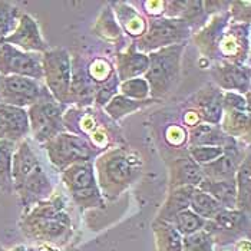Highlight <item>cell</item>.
Wrapping results in <instances>:
<instances>
[{"label": "cell", "mask_w": 251, "mask_h": 251, "mask_svg": "<svg viewBox=\"0 0 251 251\" xmlns=\"http://www.w3.org/2000/svg\"><path fill=\"white\" fill-rule=\"evenodd\" d=\"M95 178L103 200L115 201L142 175L141 155L131 148H111L95 158Z\"/></svg>", "instance_id": "cell-1"}, {"label": "cell", "mask_w": 251, "mask_h": 251, "mask_svg": "<svg viewBox=\"0 0 251 251\" xmlns=\"http://www.w3.org/2000/svg\"><path fill=\"white\" fill-rule=\"evenodd\" d=\"M12 181L13 193L18 194L25 208L35 207L39 202L49 200L53 194L49 176L26 139L16 145L13 152Z\"/></svg>", "instance_id": "cell-2"}, {"label": "cell", "mask_w": 251, "mask_h": 251, "mask_svg": "<svg viewBox=\"0 0 251 251\" xmlns=\"http://www.w3.org/2000/svg\"><path fill=\"white\" fill-rule=\"evenodd\" d=\"M23 232L32 238L50 244H62L72 234V221L66 213V204L60 197H50L36 204L23 218Z\"/></svg>", "instance_id": "cell-3"}, {"label": "cell", "mask_w": 251, "mask_h": 251, "mask_svg": "<svg viewBox=\"0 0 251 251\" xmlns=\"http://www.w3.org/2000/svg\"><path fill=\"white\" fill-rule=\"evenodd\" d=\"M184 50L185 45H174L148 53L150 66L144 74V79L150 86L151 99L159 100L174 89L181 74Z\"/></svg>", "instance_id": "cell-4"}, {"label": "cell", "mask_w": 251, "mask_h": 251, "mask_svg": "<svg viewBox=\"0 0 251 251\" xmlns=\"http://www.w3.org/2000/svg\"><path fill=\"white\" fill-rule=\"evenodd\" d=\"M43 147L48 152L50 164L59 173H63L74 164L94 161L98 155L103 152L98 150L88 138L71 132L59 134L46 144H43Z\"/></svg>", "instance_id": "cell-5"}, {"label": "cell", "mask_w": 251, "mask_h": 251, "mask_svg": "<svg viewBox=\"0 0 251 251\" xmlns=\"http://www.w3.org/2000/svg\"><path fill=\"white\" fill-rule=\"evenodd\" d=\"M193 35L190 25L182 19H170V18H151L147 22L145 33L134 40L135 48L148 55L162 48L185 45V42Z\"/></svg>", "instance_id": "cell-6"}, {"label": "cell", "mask_w": 251, "mask_h": 251, "mask_svg": "<svg viewBox=\"0 0 251 251\" xmlns=\"http://www.w3.org/2000/svg\"><path fill=\"white\" fill-rule=\"evenodd\" d=\"M62 181L80 210L105 207V200L95 178L94 161L71 165L62 173Z\"/></svg>", "instance_id": "cell-7"}, {"label": "cell", "mask_w": 251, "mask_h": 251, "mask_svg": "<svg viewBox=\"0 0 251 251\" xmlns=\"http://www.w3.org/2000/svg\"><path fill=\"white\" fill-rule=\"evenodd\" d=\"M43 82L53 99L66 105L71 100V55L63 48H53L42 53Z\"/></svg>", "instance_id": "cell-8"}, {"label": "cell", "mask_w": 251, "mask_h": 251, "mask_svg": "<svg viewBox=\"0 0 251 251\" xmlns=\"http://www.w3.org/2000/svg\"><path fill=\"white\" fill-rule=\"evenodd\" d=\"M30 132L39 144H46L52 138L66 132L63 125L65 105L56 102L53 97L45 98L27 108Z\"/></svg>", "instance_id": "cell-9"}, {"label": "cell", "mask_w": 251, "mask_h": 251, "mask_svg": "<svg viewBox=\"0 0 251 251\" xmlns=\"http://www.w3.org/2000/svg\"><path fill=\"white\" fill-rule=\"evenodd\" d=\"M52 97L43 82L23 76H0V103L26 109Z\"/></svg>", "instance_id": "cell-10"}, {"label": "cell", "mask_w": 251, "mask_h": 251, "mask_svg": "<svg viewBox=\"0 0 251 251\" xmlns=\"http://www.w3.org/2000/svg\"><path fill=\"white\" fill-rule=\"evenodd\" d=\"M0 76H23L43 82L42 55L23 52L3 42L0 46Z\"/></svg>", "instance_id": "cell-11"}, {"label": "cell", "mask_w": 251, "mask_h": 251, "mask_svg": "<svg viewBox=\"0 0 251 251\" xmlns=\"http://www.w3.org/2000/svg\"><path fill=\"white\" fill-rule=\"evenodd\" d=\"M250 218L249 214L240 210H223L213 220L205 221L204 231L208 232L214 244H228L249 234Z\"/></svg>", "instance_id": "cell-12"}, {"label": "cell", "mask_w": 251, "mask_h": 251, "mask_svg": "<svg viewBox=\"0 0 251 251\" xmlns=\"http://www.w3.org/2000/svg\"><path fill=\"white\" fill-rule=\"evenodd\" d=\"M220 60L244 66L250 56V23H232L227 26L220 43Z\"/></svg>", "instance_id": "cell-13"}, {"label": "cell", "mask_w": 251, "mask_h": 251, "mask_svg": "<svg viewBox=\"0 0 251 251\" xmlns=\"http://www.w3.org/2000/svg\"><path fill=\"white\" fill-rule=\"evenodd\" d=\"M214 85L223 92H235L240 95L250 94V68L234 65L227 60H218L210 68Z\"/></svg>", "instance_id": "cell-14"}, {"label": "cell", "mask_w": 251, "mask_h": 251, "mask_svg": "<svg viewBox=\"0 0 251 251\" xmlns=\"http://www.w3.org/2000/svg\"><path fill=\"white\" fill-rule=\"evenodd\" d=\"M230 20H231L230 13L227 9L224 12L214 15L210 22H207L200 30L195 32L194 42L205 59H211L215 62L220 60V55H218L220 43H221V39L224 36L227 26L230 25Z\"/></svg>", "instance_id": "cell-15"}, {"label": "cell", "mask_w": 251, "mask_h": 251, "mask_svg": "<svg viewBox=\"0 0 251 251\" xmlns=\"http://www.w3.org/2000/svg\"><path fill=\"white\" fill-rule=\"evenodd\" d=\"M247 152H250L249 148H244V144L235 139L232 144L224 148V152L221 156H218L213 162L201 167L204 178H210L214 181L235 179L237 170Z\"/></svg>", "instance_id": "cell-16"}, {"label": "cell", "mask_w": 251, "mask_h": 251, "mask_svg": "<svg viewBox=\"0 0 251 251\" xmlns=\"http://www.w3.org/2000/svg\"><path fill=\"white\" fill-rule=\"evenodd\" d=\"M3 42L18 48L23 52H30V53L42 55L50 49L39 30L38 22L27 13L20 16L15 32L9 35Z\"/></svg>", "instance_id": "cell-17"}, {"label": "cell", "mask_w": 251, "mask_h": 251, "mask_svg": "<svg viewBox=\"0 0 251 251\" xmlns=\"http://www.w3.org/2000/svg\"><path fill=\"white\" fill-rule=\"evenodd\" d=\"M71 100L69 103H75L79 108L91 106L95 100L98 83L91 77L88 72V65H85L83 59L79 56H71Z\"/></svg>", "instance_id": "cell-18"}, {"label": "cell", "mask_w": 251, "mask_h": 251, "mask_svg": "<svg viewBox=\"0 0 251 251\" xmlns=\"http://www.w3.org/2000/svg\"><path fill=\"white\" fill-rule=\"evenodd\" d=\"M30 134L26 109L0 103V141L19 144Z\"/></svg>", "instance_id": "cell-19"}, {"label": "cell", "mask_w": 251, "mask_h": 251, "mask_svg": "<svg viewBox=\"0 0 251 251\" xmlns=\"http://www.w3.org/2000/svg\"><path fill=\"white\" fill-rule=\"evenodd\" d=\"M223 95L224 92L214 83L205 85L198 91L194 99V112L198 116L200 122L220 125L223 118Z\"/></svg>", "instance_id": "cell-20"}, {"label": "cell", "mask_w": 251, "mask_h": 251, "mask_svg": "<svg viewBox=\"0 0 251 251\" xmlns=\"http://www.w3.org/2000/svg\"><path fill=\"white\" fill-rule=\"evenodd\" d=\"M150 66L148 55L139 52L132 42L126 50L116 53V75L121 82L142 76Z\"/></svg>", "instance_id": "cell-21"}, {"label": "cell", "mask_w": 251, "mask_h": 251, "mask_svg": "<svg viewBox=\"0 0 251 251\" xmlns=\"http://www.w3.org/2000/svg\"><path fill=\"white\" fill-rule=\"evenodd\" d=\"M171 190L178 187H198L204 174L201 167L188 155V152L175 158L170 167Z\"/></svg>", "instance_id": "cell-22"}, {"label": "cell", "mask_w": 251, "mask_h": 251, "mask_svg": "<svg viewBox=\"0 0 251 251\" xmlns=\"http://www.w3.org/2000/svg\"><path fill=\"white\" fill-rule=\"evenodd\" d=\"M188 145L190 147H221L226 148L227 145L232 144L235 139L226 135L220 125L211 124H197L190 128L187 132Z\"/></svg>", "instance_id": "cell-23"}, {"label": "cell", "mask_w": 251, "mask_h": 251, "mask_svg": "<svg viewBox=\"0 0 251 251\" xmlns=\"http://www.w3.org/2000/svg\"><path fill=\"white\" fill-rule=\"evenodd\" d=\"M111 6H112V12L115 15L116 22H119L122 29L131 38H134L136 40L145 33L147 20H145L144 16L139 15V12L136 9L129 6L128 3H124V1L111 3Z\"/></svg>", "instance_id": "cell-24"}, {"label": "cell", "mask_w": 251, "mask_h": 251, "mask_svg": "<svg viewBox=\"0 0 251 251\" xmlns=\"http://www.w3.org/2000/svg\"><path fill=\"white\" fill-rule=\"evenodd\" d=\"M198 190L211 195L226 210H237V188L235 179L231 181H214L210 178H202L197 187Z\"/></svg>", "instance_id": "cell-25"}, {"label": "cell", "mask_w": 251, "mask_h": 251, "mask_svg": "<svg viewBox=\"0 0 251 251\" xmlns=\"http://www.w3.org/2000/svg\"><path fill=\"white\" fill-rule=\"evenodd\" d=\"M194 190H195V187L173 188L170 195H168V198H167V201H165V204L162 205L161 211L158 214L156 220L173 224L174 218L178 214L190 208V202H191Z\"/></svg>", "instance_id": "cell-26"}, {"label": "cell", "mask_w": 251, "mask_h": 251, "mask_svg": "<svg viewBox=\"0 0 251 251\" xmlns=\"http://www.w3.org/2000/svg\"><path fill=\"white\" fill-rule=\"evenodd\" d=\"M220 128L226 135L243 142L250 141V112L228 109L223 112Z\"/></svg>", "instance_id": "cell-27"}, {"label": "cell", "mask_w": 251, "mask_h": 251, "mask_svg": "<svg viewBox=\"0 0 251 251\" xmlns=\"http://www.w3.org/2000/svg\"><path fill=\"white\" fill-rule=\"evenodd\" d=\"M237 188V210L243 213H250L251 205V161L250 152L244 156L235 174Z\"/></svg>", "instance_id": "cell-28"}, {"label": "cell", "mask_w": 251, "mask_h": 251, "mask_svg": "<svg viewBox=\"0 0 251 251\" xmlns=\"http://www.w3.org/2000/svg\"><path fill=\"white\" fill-rule=\"evenodd\" d=\"M152 230L156 251H182V235L171 223L155 220Z\"/></svg>", "instance_id": "cell-29"}, {"label": "cell", "mask_w": 251, "mask_h": 251, "mask_svg": "<svg viewBox=\"0 0 251 251\" xmlns=\"http://www.w3.org/2000/svg\"><path fill=\"white\" fill-rule=\"evenodd\" d=\"M154 102H158V100L151 99V98H148L145 100H134V99H129L124 95H115L106 103V106L103 109L114 121H119L124 116L134 114L135 111H139V109H142V108H145Z\"/></svg>", "instance_id": "cell-30"}, {"label": "cell", "mask_w": 251, "mask_h": 251, "mask_svg": "<svg viewBox=\"0 0 251 251\" xmlns=\"http://www.w3.org/2000/svg\"><path fill=\"white\" fill-rule=\"evenodd\" d=\"M190 210L198 217H201L202 220L208 221V220H213L218 213H221L224 207L218 201H215L211 195L195 188L191 197Z\"/></svg>", "instance_id": "cell-31"}, {"label": "cell", "mask_w": 251, "mask_h": 251, "mask_svg": "<svg viewBox=\"0 0 251 251\" xmlns=\"http://www.w3.org/2000/svg\"><path fill=\"white\" fill-rule=\"evenodd\" d=\"M16 145L9 141H0V190L7 194L13 193L12 158Z\"/></svg>", "instance_id": "cell-32"}, {"label": "cell", "mask_w": 251, "mask_h": 251, "mask_svg": "<svg viewBox=\"0 0 251 251\" xmlns=\"http://www.w3.org/2000/svg\"><path fill=\"white\" fill-rule=\"evenodd\" d=\"M20 10L12 1H0V42L12 35L20 19Z\"/></svg>", "instance_id": "cell-33"}, {"label": "cell", "mask_w": 251, "mask_h": 251, "mask_svg": "<svg viewBox=\"0 0 251 251\" xmlns=\"http://www.w3.org/2000/svg\"><path fill=\"white\" fill-rule=\"evenodd\" d=\"M95 32L99 36L108 40H119L122 36V30L118 25L115 19V15L112 12V9H103V12L100 13L99 19L97 20L95 25Z\"/></svg>", "instance_id": "cell-34"}, {"label": "cell", "mask_w": 251, "mask_h": 251, "mask_svg": "<svg viewBox=\"0 0 251 251\" xmlns=\"http://www.w3.org/2000/svg\"><path fill=\"white\" fill-rule=\"evenodd\" d=\"M173 226L182 237H185V235H191L194 232L204 230L205 220H202L201 217H198L197 214H194L188 208V210L179 213L175 217L174 221H173Z\"/></svg>", "instance_id": "cell-35"}, {"label": "cell", "mask_w": 251, "mask_h": 251, "mask_svg": "<svg viewBox=\"0 0 251 251\" xmlns=\"http://www.w3.org/2000/svg\"><path fill=\"white\" fill-rule=\"evenodd\" d=\"M119 92L121 95L134 99V100H145L150 98V86L142 76L134 77L125 82H121Z\"/></svg>", "instance_id": "cell-36"}, {"label": "cell", "mask_w": 251, "mask_h": 251, "mask_svg": "<svg viewBox=\"0 0 251 251\" xmlns=\"http://www.w3.org/2000/svg\"><path fill=\"white\" fill-rule=\"evenodd\" d=\"M119 85H121V80L118 79L116 72H114L106 80H103L102 83L98 85L94 103H95L97 106H99V108H105L106 103H108L112 98L115 97V95H118V92H119Z\"/></svg>", "instance_id": "cell-37"}, {"label": "cell", "mask_w": 251, "mask_h": 251, "mask_svg": "<svg viewBox=\"0 0 251 251\" xmlns=\"http://www.w3.org/2000/svg\"><path fill=\"white\" fill-rule=\"evenodd\" d=\"M182 251H214L211 235L204 230L182 237Z\"/></svg>", "instance_id": "cell-38"}, {"label": "cell", "mask_w": 251, "mask_h": 251, "mask_svg": "<svg viewBox=\"0 0 251 251\" xmlns=\"http://www.w3.org/2000/svg\"><path fill=\"white\" fill-rule=\"evenodd\" d=\"M223 152H224V148L221 147H190L188 148V155L200 167L215 161L218 156L223 155Z\"/></svg>", "instance_id": "cell-39"}, {"label": "cell", "mask_w": 251, "mask_h": 251, "mask_svg": "<svg viewBox=\"0 0 251 251\" xmlns=\"http://www.w3.org/2000/svg\"><path fill=\"white\" fill-rule=\"evenodd\" d=\"M223 109L228 111H244L250 112V94H247L246 98L244 95L235 94V92H224L223 95Z\"/></svg>", "instance_id": "cell-40"}, {"label": "cell", "mask_w": 251, "mask_h": 251, "mask_svg": "<svg viewBox=\"0 0 251 251\" xmlns=\"http://www.w3.org/2000/svg\"><path fill=\"white\" fill-rule=\"evenodd\" d=\"M88 72H89L91 77L99 85L111 76L115 72V69L106 59L98 58L91 65H88Z\"/></svg>", "instance_id": "cell-41"}, {"label": "cell", "mask_w": 251, "mask_h": 251, "mask_svg": "<svg viewBox=\"0 0 251 251\" xmlns=\"http://www.w3.org/2000/svg\"><path fill=\"white\" fill-rule=\"evenodd\" d=\"M250 1H230L228 13L232 23H250Z\"/></svg>", "instance_id": "cell-42"}, {"label": "cell", "mask_w": 251, "mask_h": 251, "mask_svg": "<svg viewBox=\"0 0 251 251\" xmlns=\"http://www.w3.org/2000/svg\"><path fill=\"white\" fill-rule=\"evenodd\" d=\"M187 139H188V138H187V131H185L184 128L178 126V125L170 126V128L167 129V141H168L171 145H174V147L182 145Z\"/></svg>", "instance_id": "cell-43"}, {"label": "cell", "mask_w": 251, "mask_h": 251, "mask_svg": "<svg viewBox=\"0 0 251 251\" xmlns=\"http://www.w3.org/2000/svg\"><path fill=\"white\" fill-rule=\"evenodd\" d=\"M144 6L151 18H161L164 15V1H144Z\"/></svg>", "instance_id": "cell-44"}, {"label": "cell", "mask_w": 251, "mask_h": 251, "mask_svg": "<svg viewBox=\"0 0 251 251\" xmlns=\"http://www.w3.org/2000/svg\"><path fill=\"white\" fill-rule=\"evenodd\" d=\"M1 45H3V42H0V46H1Z\"/></svg>", "instance_id": "cell-45"}]
</instances>
